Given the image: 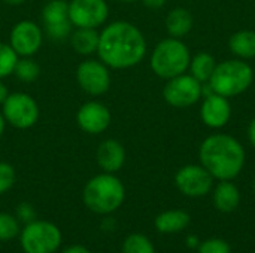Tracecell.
Returning <instances> with one entry per match:
<instances>
[{"instance_id":"obj_34","label":"cell","mask_w":255,"mask_h":253,"mask_svg":"<svg viewBox=\"0 0 255 253\" xmlns=\"http://www.w3.org/2000/svg\"><path fill=\"white\" fill-rule=\"evenodd\" d=\"M187 245L190 246V248H199V240H197V237H188L187 239Z\"/></svg>"},{"instance_id":"obj_13","label":"cell","mask_w":255,"mask_h":253,"mask_svg":"<svg viewBox=\"0 0 255 253\" xmlns=\"http://www.w3.org/2000/svg\"><path fill=\"white\" fill-rule=\"evenodd\" d=\"M214 177L203 166H185L182 167L176 176L175 183L178 189L187 197H203L212 189Z\"/></svg>"},{"instance_id":"obj_10","label":"cell","mask_w":255,"mask_h":253,"mask_svg":"<svg viewBox=\"0 0 255 253\" xmlns=\"http://www.w3.org/2000/svg\"><path fill=\"white\" fill-rule=\"evenodd\" d=\"M109 16L106 0H72L69 18L75 28H99Z\"/></svg>"},{"instance_id":"obj_1","label":"cell","mask_w":255,"mask_h":253,"mask_svg":"<svg viewBox=\"0 0 255 253\" xmlns=\"http://www.w3.org/2000/svg\"><path fill=\"white\" fill-rule=\"evenodd\" d=\"M146 54L142 31L128 21H114L99 34L97 55L109 69H130L137 66Z\"/></svg>"},{"instance_id":"obj_18","label":"cell","mask_w":255,"mask_h":253,"mask_svg":"<svg viewBox=\"0 0 255 253\" xmlns=\"http://www.w3.org/2000/svg\"><path fill=\"white\" fill-rule=\"evenodd\" d=\"M97 28H75L70 34V45L79 55H91L97 52L99 46Z\"/></svg>"},{"instance_id":"obj_24","label":"cell","mask_w":255,"mask_h":253,"mask_svg":"<svg viewBox=\"0 0 255 253\" xmlns=\"http://www.w3.org/2000/svg\"><path fill=\"white\" fill-rule=\"evenodd\" d=\"M18 58V54L12 49L9 43L0 42V79H4L13 73Z\"/></svg>"},{"instance_id":"obj_28","label":"cell","mask_w":255,"mask_h":253,"mask_svg":"<svg viewBox=\"0 0 255 253\" xmlns=\"http://www.w3.org/2000/svg\"><path fill=\"white\" fill-rule=\"evenodd\" d=\"M199 253H232V249L226 240L211 239L199 245Z\"/></svg>"},{"instance_id":"obj_15","label":"cell","mask_w":255,"mask_h":253,"mask_svg":"<svg viewBox=\"0 0 255 253\" xmlns=\"http://www.w3.org/2000/svg\"><path fill=\"white\" fill-rule=\"evenodd\" d=\"M200 115H202V121L205 122V125L211 128L224 127L232 116V107H230L227 97H223L220 94L208 95L202 104Z\"/></svg>"},{"instance_id":"obj_35","label":"cell","mask_w":255,"mask_h":253,"mask_svg":"<svg viewBox=\"0 0 255 253\" xmlns=\"http://www.w3.org/2000/svg\"><path fill=\"white\" fill-rule=\"evenodd\" d=\"M4 127H6V121H4L3 113H1V110H0V137H1V134H3V131H4Z\"/></svg>"},{"instance_id":"obj_37","label":"cell","mask_w":255,"mask_h":253,"mask_svg":"<svg viewBox=\"0 0 255 253\" xmlns=\"http://www.w3.org/2000/svg\"><path fill=\"white\" fill-rule=\"evenodd\" d=\"M118 1H123V3H131V1H136V0H118Z\"/></svg>"},{"instance_id":"obj_3","label":"cell","mask_w":255,"mask_h":253,"mask_svg":"<svg viewBox=\"0 0 255 253\" xmlns=\"http://www.w3.org/2000/svg\"><path fill=\"white\" fill-rule=\"evenodd\" d=\"M124 197V185L112 173L97 174L90 179L82 194L85 206L99 215H108L117 210L123 204Z\"/></svg>"},{"instance_id":"obj_23","label":"cell","mask_w":255,"mask_h":253,"mask_svg":"<svg viewBox=\"0 0 255 253\" xmlns=\"http://www.w3.org/2000/svg\"><path fill=\"white\" fill-rule=\"evenodd\" d=\"M13 75L16 76L18 81H21L24 84H30L39 78L40 67L31 57H19L15 64Z\"/></svg>"},{"instance_id":"obj_27","label":"cell","mask_w":255,"mask_h":253,"mask_svg":"<svg viewBox=\"0 0 255 253\" xmlns=\"http://www.w3.org/2000/svg\"><path fill=\"white\" fill-rule=\"evenodd\" d=\"M15 183V169L7 164L0 161V194H4L9 191Z\"/></svg>"},{"instance_id":"obj_21","label":"cell","mask_w":255,"mask_h":253,"mask_svg":"<svg viewBox=\"0 0 255 253\" xmlns=\"http://www.w3.org/2000/svg\"><path fill=\"white\" fill-rule=\"evenodd\" d=\"M229 48L233 54L242 58L255 57V31L242 30L235 33L229 40Z\"/></svg>"},{"instance_id":"obj_8","label":"cell","mask_w":255,"mask_h":253,"mask_svg":"<svg viewBox=\"0 0 255 253\" xmlns=\"http://www.w3.org/2000/svg\"><path fill=\"white\" fill-rule=\"evenodd\" d=\"M76 82L85 94L103 95L111 88L109 67L100 60H84L76 67Z\"/></svg>"},{"instance_id":"obj_9","label":"cell","mask_w":255,"mask_h":253,"mask_svg":"<svg viewBox=\"0 0 255 253\" xmlns=\"http://www.w3.org/2000/svg\"><path fill=\"white\" fill-rule=\"evenodd\" d=\"M42 30L51 40L60 42L70 37L73 25L69 18V1L49 0L42 9Z\"/></svg>"},{"instance_id":"obj_4","label":"cell","mask_w":255,"mask_h":253,"mask_svg":"<svg viewBox=\"0 0 255 253\" xmlns=\"http://www.w3.org/2000/svg\"><path fill=\"white\" fill-rule=\"evenodd\" d=\"M190 51L184 42L176 37H169L157 43L151 55L152 72L163 78L172 79L185 73L190 66Z\"/></svg>"},{"instance_id":"obj_14","label":"cell","mask_w":255,"mask_h":253,"mask_svg":"<svg viewBox=\"0 0 255 253\" xmlns=\"http://www.w3.org/2000/svg\"><path fill=\"white\" fill-rule=\"evenodd\" d=\"M112 115L102 101L91 100L84 103L76 112V124L87 134H102L111 125Z\"/></svg>"},{"instance_id":"obj_7","label":"cell","mask_w":255,"mask_h":253,"mask_svg":"<svg viewBox=\"0 0 255 253\" xmlns=\"http://www.w3.org/2000/svg\"><path fill=\"white\" fill-rule=\"evenodd\" d=\"M6 124L18 130L31 128L39 119V104L27 92H10L1 104Z\"/></svg>"},{"instance_id":"obj_36","label":"cell","mask_w":255,"mask_h":253,"mask_svg":"<svg viewBox=\"0 0 255 253\" xmlns=\"http://www.w3.org/2000/svg\"><path fill=\"white\" fill-rule=\"evenodd\" d=\"M6 4H10V6H18V4H22L25 0H3Z\"/></svg>"},{"instance_id":"obj_19","label":"cell","mask_w":255,"mask_h":253,"mask_svg":"<svg viewBox=\"0 0 255 253\" xmlns=\"http://www.w3.org/2000/svg\"><path fill=\"white\" fill-rule=\"evenodd\" d=\"M190 225V215L184 210H169L155 218V228L160 233L172 234L185 230Z\"/></svg>"},{"instance_id":"obj_26","label":"cell","mask_w":255,"mask_h":253,"mask_svg":"<svg viewBox=\"0 0 255 253\" xmlns=\"http://www.w3.org/2000/svg\"><path fill=\"white\" fill-rule=\"evenodd\" d=\"M19 231L18 222L12 215L7 213H0V240L6 242L13 239Z\"/></svg>"},{"instance_id":"obj_22","label":"cell","mask_w":255,"mask_h":253,"mask_svg":"<svg viewBox=\"0 0 255 253\" xmlns=\"http://www.w3.org/2000/svg\"><path fill=\"white\" fill-rule=\"evenodd\" d=\"M190 66H191V73L193 76L202 84V82H208L217 67L215 64V58L206 52H202V54H197L191 61H190Z\"/></svg>"},{"instance_id":"obj_38","label":"cell","mask_w":255,"mask_h":253,"mask_svg":"<svg viewBox=\"0 0 255 253\" xmlns=\"http://www.w3.org/2000/svg\"><path fill=\"white\" fill-rule=\"evenodd\" d=\"M253 186H254V191H255V179H254V185H253Z\"/></svg>"},{"instance_id":"obj_6","label":"cell","mask_w":255,"mask_h":253,"mask_svg":"<svg viewBox=\"0 0 255 253\" xmlns=\"http://www.w3.org/2000/svg\"><path fill=\"white\" fill-rule=\"evenodd\" d=\"M60 243V230L46 221L28 222L21 233V246L25 253H54Z\"/></svg>"},{"instance_id":"obj_17","label":"cell","mask_w":255,"mask_h":253,"mask_svg":"<svg viewBox=\"0 0 255 253\" xmlns=\"http://www.w3.org/2000/svg\"><path fill=\"white\" fill-rule=\"evenodd\" d=\"M241 203L239 189L230 180H221L214 191V204L223 213H232Z\"/></svg>"},{"instance_id":"obj_32","label":"cell","mask_w":255,"mask_h":253,"mask_svg":"<svg viewBox=\"0 0 255 253\" xmlns=\"http://www.w3.org/2000/svg\"><path fill=\"white\" fill-rule=\"evenodd\" d=\"M63 253H91L88 249H85L84 246H72V248H69V249H66Z\"/></svg>"},{"instance_id":"obj_12","label":"cell","mask_w":255,"mask_h":253,"mask_svg":"<svg viewBox=\"0 0 255 253\" xmlns=\"http://www.w3.org/2000/svg\"><path fill=\"white\" fill-rule=\"evenodd\" d=\"M43 43V30L31 19L18 21L9 34V45L18 57H33Z\"/></svg>"},{"instance_id":"obj_33","label":"cell","mask_w":255,"mask_h":253,"mask_svg":"<svg viewBox=\"0 0 255 253\" xmlns=\"http://www.w3.org/2000/svg\"><path fill=\"white\" fill-rule=\"evenodd\" d=\"M248 134H250V140L253 143V146L255 148V118L251 121L250 124V128H248Z\"/></svg>"},{"instance_id":"obj_20","label":"cell","mask_w":255,"mask_h":253,"mask_svg":"<svg viewBox=\"0 0 255 253\" xmlns=\"http://www.w3.org/2000/svg\"><path fill=\"white\" fill-rule=\"evenodd\" d=\"M166 28L172 37H182L193 28V16L184 7L172 9L166 18Z\"/></svg>"},{"instance_id":"obj_2","label":"cell","mask_w":255,"mask_h":253,"mask_svg":"<svg viewBox=\"0 0 255 253\" xmlns=\"http://www.w3.org/2000/svg\"><path fill=\"white\" fill-rule=\"evenodd\" d=\"M200 161L212 177L232 180L245 166V149L232 136L214 134L202 143Z\"/></svg>"},{"instance_id":"obj_31","label":"cell","mask_w":255,"mask_h":253,"mask_svg":"<svg viewBox=\"0 0 255 253\" xmlns=\"http://www.w3.org/2000/svg\"><path fill=\"white\" fill-rule=\"evenodd\" d=\"M10 92H9V89H7V86L1 82V79H0V104H3L4 103V100L7 98V95H9Z\"/></svg>"},{"instance_id":"obj_29","label":"cell","mask_w":255,"mask_h":253,"mask_svg":"<svg viewBox=\"0 0 255 253\" xmlns=\"http://www.w3.org/2000/svg\"><path fill=\"white\" fill-rule=\"evenodd\" d=\"M18 218L21 219V221H24L25 224H28V222H33L34 221V209L30 206V204H27V203H22V204H19L18 206Z\"/></svg>"},{"instance_id":"obj_5","label":"cell","mask_w":255,"mask_h":253,"mask_svg":"<svg viewBox=\"0 0 255 253\" xmlns=\"http://www.w3.org/2000/svg\"><path fill=\"white\" fill-rule=\"evenodd\" d=\"M254 79V72L250 64L241 60H227L217 64L209 84L215 94L233 97L250 88Z\"/></svg>"},{"instance_id":"obj_25","label":"cell","mask_w":255,"mask_h":253,"mask_svg":"<svg viewBox=\"0 0 255 253\" xmlns=\"http://www.w3.org/2000/svg\"><path fill=\"white\" fill-rule=\"evenodd\" d=\"M123 253H155L152 243L142 234H131L123 245Z\"/></svg>"},{"instance_id":"obj_16","label":"cell","mask_w":255,"mask_h":253,"mask_svg":"<svg viewBox=\"0 0 255 253\" xmlns=\"http://www.w3.org/2000/svg\"><path fill=\"white\" fill-rule=\"evenodd\" d=\"M96 160L105 173H115L121 170L126 163V149L118 140L106 139L99 145L96 151Z\"/></svg>"},{"instance_id":"obj_30","label":"cell","mask_w":255,"mask_h":253,"mask_svg":"<svg viewBox=\"0 0 255 253\" xmlns=\"http://www.w3.org/2000/svg\"><path fill=\"white\" fill-rule=\"evenodd\" d=\"M142 1L149 9H158V7H161L166 3V0H142Z\"/></svg>"},{"instance_id":"obj_11","label":"cell","mask_w":255,"mask_h":253,"mask_svg":"<svg viewBox=\"0 0 255 253\" xmlns=\"http://www.w3.org/2000/svg\"><path fill=\"white\" fill-rule=\"evenodd\" d=\"M163 97L173 107H188L202 97V85L193 75L182 73L169 79L164 85Z\"/></svg>"}]
</instances>
